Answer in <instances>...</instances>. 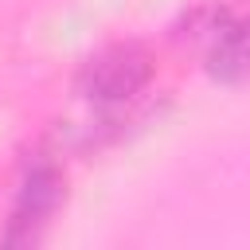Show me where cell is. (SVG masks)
<instances>
[{
	"label": "cell",
	"instance_id": "6da1fadb",
	"mask_svg": "<svg viewBox=\"0 0 250 250\" xmlns=\"http://www.w3.org/2000/svg\"><path fill=\"white\" fill-rule=\"evenodd\" d=\"M211 70L227 82L250 78V20L219 31V39L211 47Z\"/></svg>",
	"mask_w": 250,
	"mask_h": 250
}]
</instances>
